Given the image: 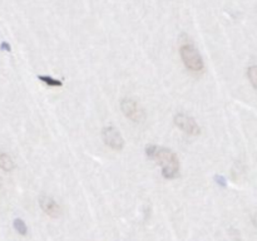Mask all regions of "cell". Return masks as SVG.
<instances>
[{"instance_id": "cell-6", "label": "cell", "mask_w": 257, "mask_h": 241, "mask_svg": "<svg viewBox=\"0 0 257 241\" xmlns=\"http://www.w3.org/2000/svg\"><path fill=\"white\" fill-rule=\"evenodd\" d=\"M39 206L42 208L43 212L48 215L49 217L57 218L62 215V208H60L59 203L54 200L53 197L48 195H43L39 197Z\"/></svg>"}, {"instance_id": "cell-1", "label": "cell", "mask_w": 257, "mask_h": 241, "mask_svg": "<svg viewBox=\"0 0 257 241\" xmlns=\"http://www.w3.org/2000/svg\"><path fill=\"white\" fill-rule=\"evenodd\" d=\"M146 155L156 160L162 168V176L167 180H173L180 175V161L173 151L165 147L150 145L146 147Z\"/></svg>"}, {"instance_id": "cell-7", "label": "cell", "mask_w": 257, "mask_h": 241, "mask_svg": "<svg viewBox=\"0 0 257 241\" xmlns=\"http://www.w3.org/2000/svg\"><path fill=\"white\" fill-rule=\"evenodd\" d=\"M0 168L5 171V172H12L15 168V163L13 158L5 151H3L2 148H0Z\"/></svg>"}, {"instance_id": "cell-2", "label": "cell", "mask_w": 257, "mask_h": 241, "mask_svg": "<svg viewBox=\"0 0 257 241\" xmlns=\"http://www.w3.org/2000/svg\"><path fill=\"white\" fill-rule=\"evenodd\" d=\"M180 55L185 67L190 70L191 73L200 74L205 70V62L201 57L197 48L191 43H183L180 47Z\"/></svg>"}, {"instance_id": "cell-8", "label": "cell", "mask_w": 257, "mask_h": 241, "mask_svg": "<svg viewBox=\"0 0 257 241\" xmlns=\"http://www.w3.org/2000/svg\"><path fill=\"white\" fill-rule=\"evenodd\" d=\"M38 79H39L42 83H44L45 85H48V87H52V88H60L63 85L62 80L55 79V78L50 77V75L39 74L38 75Z\"/></svg>"}, {"instance_id": "cell-12", "label": "cell", "mask_w": 257, "mask_h": 241, "mask_svg": "<svg viewBox=\"0 0 257 241\" xmlns=\"http://www.w3.org/2000/svg\"><path fill=\"white\" fill-rule=\"evenodd\" d=\"M253 225H255L256 228H257V217L253 218Z\"/></svg>"}, {"instance_id": "cell-13", "label": "cell", "mask_w": 257, "mask_h": 241, "mask_svg": "<svg viewBox=\"0 0 257 241\" xmlns=\"http://www.w3.org/2000/svg\"><path fill=\"white\" fill-rule=\"evenodd\" d=\"M0 187H2V181H0Z\"/></svg>"}, {"instance_id": "cell-3", "label": "cell", "mask_w": 257, "mask_h": 241, "mask_svg": "<svg viewBox=\"0 0 257 241\" xmlns=\"http://www.w3.org/2000/svg\"><path fill=\"white\" fill-rule=\"evenodd\" d=\"M120 110L125 118L135 123H142L146 119L145 109L132 98H123L120 100Z\"/></svg>"}, {"instance_id": "cell-4", "label": "cell", "mask_w": 257, "mask_h": 241, "mask_svg": "<svg viewBox=\"0 0 257 241\" xmlns=\"http://www.w3.org/2000/svg\"><path fill=\"white\" fill-rule=\"evenodd\" d=\"M102 140L107 147L113 151H122L124 148V138L119 131L113 126H108L102 130Z\"/></svg>"}, {"instance_id": "cell-11", "label": "cell", "mask_w": 257, "mask_h": 241, "mask_svg": "<svg viewBox=\"0 0 257 241\" xmlns=\"http://www.w3.org/2000/svg\"><path fill=\"white\" fill-rule=\"evenodd\" d=\"M0 49L4 50V52H10V50H12V47H10V44L8 42H3L2 44H0Z\"/></svg>"}, {"instance_id": "cell-9", "label": "cell", "mask_w": 257, "mask_h": 241, "mask_svg": "<svg viewBox=\"0 0 257 241\" xmlns=\"http://www.w3.org/2000/svg\"><path fill=\"white\" fill-rule=\"evenodd\" d=\"M13 226H14L15 231H17L19 235H22V236L28 235V226H27V223L22 220V218H15L14 222H13Z\"/></svg>"}, {"instance_id": "cell-10", "label": "cell", "mask_w": 257, "mask_h": 241, "mask_svg": "<svg viewBox=\"0 0 257 241\" xmlns=\"http://www.w3.org/2000/svg\"><path fill=\"white\" fill-rule=\"evenodd\" d=\"M247 77L250 79L251 84L257 89V65H252L247 69Z\"/></svg>"}, {"instance_id": "cell-5", "label": "cell", "mask_w": 257, "mask_h": 241, "mask_svg": "<svg viewBox=\"0 0 257 241\" xmlns=\"http://www.w3.org/2000/svg\"><path fill=\"white\" fill-rule=\"evenodd\" d=\"M176 127L180 128L182 132L187 133L190 136H198L201 133V127L196 119L191 115L186 114V113H177L173 118Z\"/></svg>"}]
</instances>
